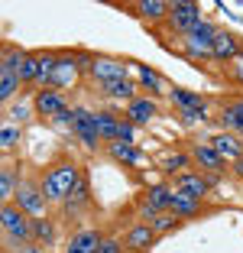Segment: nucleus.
Listing matches in <instances>:
<instances>
[{
	"label": "nucleus",
	"mask_w": 243,
	"mask_h": 253,
	"mask_svg": "<svg viewBox=\"0 0 243 253\" xmlns=\"http://www.w3.org/2000/svg\"><path fill=\"white\" fill-rule=\"evenodd\" d=\"M81 175H84V172L78 169L75 159H59V163H52L49 169L42 172V179H39L45 201H49V205H55V201H68V195L75 192V185L81 182Z\"/></svg>",
	"instance_id": "1"
},
{
	"label": "nucleus",
	"mask_w": 243,
	"mask_h": 253,
	"mask_svg": "<svg viewBox=\"0 0 243 253\" xmlns=\"http://www.w3.org/2000/svg\"><path fill=\"white\" fill-rule=\"evenodd\" d=\"M0 227H3L7 247L33 244V217L26 214L20 205H3V211H0Z\"/></svg>",
	"instance_id": "2"
},
{
	"label": "nucleus",
	"mask_w": 243,
	"mask_h": 253,
	"mask_svg": "<svg viewBox=\"0 0 243 253\" xmlns=\"http://www.w3.org/2000/svg\"><path fill=\"white\" fill-rule=\"evenodd\" d=\"M217 26L207 20H201L188 36H182V49L188 59H211V49H214V39H217Z\"/></svg>",
	"instance_id": "3"
},
{
	"label": "nucleus",
	"mask_w": 243,
	"mask_h": 253,
	"mask_svg": "<svg viewBox=\"0 0 243 253\" xmlns=\"http://www.w3.org/2000/svg\"><path fill=\"white\" fill-rule=\"evenodd\" d=\"M172 201H175V188H172L169 182H159V185L146 188V192L140 195V217L143 221H153L162 211H172Z\"/></svg>",
	"instance_id": "4"
},
{
	"label": "nucleus",
	"mask_w": 243,
	"mask_h": 253,
	"mask_svg": "<svg viewBox=\"0 0 243 253\" xmlns=\"http://www.w3.org/2000/svg\"><path fill=\"white\" fill-rule=\"evenodd\" d=\"M165 23H169L172 33L188 36V33L201 23V7L192 3V0H175V3H169V20H165Z\"/></svg>",
	"instance_id": "5"
},
{
	"label": "nucleus",
	"mask_w": 243,
	"mask_h": 253,
	"mask_svg": "<svg viewBox=\"0 0 243 253\" xmlns=\"http://www.w3.org/2000/svg\"><path fill=\"white\" fill-rule=\"evenodd\" d=\"M13 205H20L33 221H36V217H45V208H49V201H45V195H42V185H39V182H30V179L20 182Z\"/></svg>",
	"instance_id": "6"
},
{
	"label": "nucleus",
	"mask_w": 243,
	"mask_h": 253,
	"mask_svg": "<svg viewBox=\"0 0 243 253\" xmlns=\"http://www.w3.org/2000/svg\"><path fill=\"white\" fill-rule=\"evenodd\" d=\"M33 107H36V114L39 117H45V120H55L62 117V114H68L72 111V104L65 101V94L62 91H55V88H45V91H36V97H33Z\"/></svg>",
	"instance_id": "7"
},
{
	"label": "nucleus",
	"mask_w": 243,
	"mask_h": 253,
	"mask_svg": "<svg viewBox=\"0 0 243 253\" xmlns=\"http://www.w3.org/2000/svg\"><path fill=\"white\" fill-rule=\"evenodd\" d=\"M72 133L78 136L88 149L101 146V133H97V114L88 111V107H75V120H72Z\"/></svg>",
	"instance_id": "8"
},
{
	"label": "nucleus",
	"mask_w": 243,
	"mask_h": 253,
	"mask_svg": "<svg viewBox=\"0 0 243 253\" xmlns=\"http://www.w3.org/2000/svg\"><path fill=\"white\" fill-rule=\"evenodd\" d=\"M78 72H81V62L78 55H59L55 68H52V78H49V88L62 91V88H72L78 82Z\"/></svg>",
	"instance_id": "9"
},
{
	"label": "nucleus",
	"mask_w": 243,
	"mask_h": 253,
	"mask_svg": "<svg viewBox=\"0 0 243 253\" xmlns=\"http://www.w3.org/2000/svg\"><path fill=\"white\" fill-rule=\"evenodd\" d=\"M91 78H94L97 84H111V82H123L126 78V65L120 59H104V55H97L94 62H91Z\"/></svg>",
	"instance_id": "10"
},
{
	"label": "nucleus",
	"mask_w": 243,
	"mask_h": 253,
	"mask_svg": "<svg viewBox=\"0 0 243 253\" xmlns=\"http://www.w3.org/2000/svg\"><path fill=\"white\" fill-rule=\"evenodd\" d=\"M156 240H159V237H156L153 227H149L146 221H136L130 231L123 234V250H126V253H146L149 247L156 244Z\"/></svg>",
	"instance_id": "11"
},
{
	"label": "nucleus",
	"mask_w": 243,
	"mask_h": 253,
	"mask_svg": "<svg viewBox=\"0 0 243 253\" xmlns=\"http://www.w3.org/2000/svg\"><path fill=\"white\" fill-rule=\"evenodd\" d=\"M207 143L217 149V156H221L224 163H237V159H243V140L237 133H227V130H224V133L211 136Z\"/></svg>",
	"instance_id": "12"
},
{
	"label": "nucleus",
	"mask_w": 243,
	"mask_h": 253,
	"mask_svg": "<svg viewBox=\"0 0 243 253\" xmlns=\"http://www.w3.org/2000/svg\"><path fill=\"white\" fill-rule=\"evenodd\" d=\"M207 188H211V182H207V175H201V172H182V175H175V192H185L192 195V198H207Z\"/></svg>",
	"instance_id": "13"
},
{
	"label": "nucleus",
	"mask_w": 243,
	"mask_h": 253,
	"mask_svg": "<svg viewBox=\"0 0 243 253\" xmlns=\"http://www.w3.org/2000/svg\"><path fill=\"white\" fill-rule=\"evenodd\" d=\"M240 55H243L240 39H237L234 33H227V30L217 33V39H214V49H211V59H217V62H234V59H240Z\"/></svg>",
	"instance_id": "14"
},
{
	"label": "nucleus",
	"mask_w": 243,
	"mask_h": 253,
	"mask_svg": "<svg viewBox=\"0 0 243 253\" xmlns=\"http://www.w3.org/2000/svg\"><path fill=\"white\" fill-rule=\"evenodd\" d=\"M192 159L201 166V172H207V175H217V172L227 166L221 156H217V149H214L211 143H195L192 146Z\"/></svg>",
	"instance_id": "15"
},
{
	"label": "nucleus",
	"mask_w": 243,
	"mask_h": 253,
	"mask_svg": "<svg viewBox=\"0 0 243 253\" xmlns=\"http://www.w3.org/2000/svg\"><path fill=\"white\" fill-rule=\"evenodd\" d=\"M156 114H159V107H156L153 97H133L130 104H126V120L133 126H146Z\"/></svg>",
	"instance_id": "16"
},
{
	"label": "nucleus",
	"mask_w": 243,
	"mask_h": 253,
	"mask_svg": "<svg viewBox=\"0 0 243 253\" xmlns=\"http://www.w3.org/2000/svg\"><path fill=\"white\" fill-rule=\"evenodd\" d=\"M207 205L201 198H192V195H185V192H175V201H172V214H178L182 221H188V217H198L204 214Z\"/></svg>",
	"instance_id": "17"
},
{
	"label": "nucleus",
	"mask_w": 243,
	"mask_h": 253,
	"mask_svg": "<svg viewBox=\"0 0 243 253\" xmlns=\"http://www.w3.org/2000/svg\"><path fill=\"white\" fill-rule=\"evenodd\" d=\"M120 126H123V117H117L111 111H97V133H101L104 146L120 140Z\"/></svg>",
	"instance_id": "18"
},
{
	"label": "nucleus",
	"mask_w": 243,
	"mask_h": 253,
	"mask_svg": "<svg viewBox=\"0 0 243 253\" xmlns=\"http://www.w3.org/2000/svg\"><path fill=\"white\" fill-rule=\"evenodd\" d=\"M169 101L178 111H207V101L188 88H169Z\"/></svg>",
	"instance_id": "19"
},
{
	"label": "nucleus",
	"mask_w": 243,
	"mask_h": 253,
	"mask_svg": "<svg viewBox=\"0 0 243 253\" xmlns=\"http://www.w3.org/2000/svg\"><path fill=\"white\" fill-rule=\"evenodd\" d=\"M104 149L111 153V159H117V163H123V166H140L143 163V149L133 146V143L117 140V143H107Z\"/></svg>",
	"instance_id": "20"
},
{
	"label": "nucleus",
	"mask_w": 243,
	"mask_h": 253,
	"mask_svg": "<svg viewBox=\"0 0 243 253\" xmlns=\"http://www.w3.org/2000/svg\"><path fill=\"white\" fill-rule=\"evenodd\" d=\"M101 244V234L97 231H75L65 244V253H94Z\"/></svg>",
	"instance_id": "21"
},
{
	"label": "nucleus",
	"mask_w": 243,
	"mask_h": 253,
	"mask_svg": "<svg viewBox=\"0 0 243 253\" xmlns=\"http://www.w3.org/2000/svg\"><path fill=\"white\" fill-rule=\"evenodd\" d=\"M133 13H140V20H146V23H162V20H169V3L143 0V3H133Z\"/></svg>",
	"instance_id": "22"
},
{
	"label": "nucleus",
	"mask_w": 243,
	"mask_h": 253,
	"mask_svg": "<svg viewBox=\"0 0 243 253\" xmlns=\"http://www.w3.org/2000/svg\"><path fill=\"white\" fill-rule=\"evenodd\" d=\"M221 124H224L227 133L243 136V97H240V101H234V104H227L221 111Z\"/></svg>",
	"instance_id": "23"
},
{
	"label": "nucleus",
	"mask_w": 243,
	"mask_h": 253,
	"mask_svg": "<svg viewBox=\"0 0 243 253\" xmlns=\"http://www.w3.org/2000/svg\"><path fill=\"white\" fill-rule=\"evenodd\" d=\"M20 172L13 169V166H3V172H0V195H3V205H13L16 201V188H20Z\"/></svg>",
	"instance_id": "24"
},
{
	"label": "nucleus",
	"mask_w": 243,
	"mask_h": 253,
	"mask_svg": "<svg viewBox=\"0 0 243 253\" xmlns=\"http://www.w3.org/2000/svg\"><path fill=\"white\" fill-rule=\"evenodd\" d=\"M39 72H42V59H39V52H36V55L26 52V59H23V65H20V72H16V78H20L23 84H36Z\"/></svg>",
	"instance_id": "25"
},
{
	"label": "nucleus",
	"mask_w": 243,
	"mask_h": 253,
	"mask_svg": "<svg viewBox=\"0 0 243 253\" xmlns=\"http://www.w3.org/2000/svg\"><path fill=\"white\" fill-rule=\"evenodd\" d=\"M146 224L156 231V237H162V234L178 231V227H182V217H178V214H172V211H162V214H156L153 221H146Z\"/></svg>",
	"instance_id": "26"
},
{
	"label": "nucleus",
	"mask_w": 243,
	"mask_h": 253,
	"mask_svg": "<svg viewBox=\"0 0 243 253\" xmlns=\"http://www.w3.org/2000/svg\"><path fill=\"white\" fill-rule=\"evenodd\" d=\"M23 59H26V52L23 49H16V45H3V59H0V75H16L23 65Z\"/></svg>",
	"instance_id": "27"
},
{
	"label": "nucleus",
	"mask_w": 243,
	"mask_h": 253,
	"mask_svg": "<svg viewBox=\"0 0 243 253\" xmlns=\"http://www.w3.org/2000/svg\"><path fill=\"white\" fill-rule=\"evenodd\" d=\"M52 240H55V221H49V217H36V221H33V244L49 247Z\"/></svg>",
	"instance_id": "28"
},
{
	"label": "nucleus",
	"mask_w": 243,
	"mask_h": 253,
	"mask_svg": "<svg viewBox=\"0 0 243 253\" xmlns=\"http://www.w3.org/2000/svg\"><path fill=\"white\" fill-rule=\"evenodd\" d=\"M104 94L107 97H120V101H126L130 104L133 97L140 94V88L130 82V78H123V82H111V84H104Z\"/></svg>",
	"instance_id": "29"
},
{
	"label": "nucleus",
	"mask_w": 243,
	"mask_h": 253,
	"mask_svg": "<svg viewBox=\"0 0 243 253\" xmlns=\"http://www.w3.org/2000/svg\"><path fill=\"white\" fill-rule=\"evenodd\" d=\"M133 68H136V75H140L143 88H149V94H159L162 91V75L156 72V68H149V65H133Z\"/></svg>",
	"instance_id": "30"
},
{
	"label": "nucleus",
	"mask_w": 243,
	"mask_h": 253,
	"mask_svg": "<svg viewBox=\"0 0 243 253\" xmlns=\"http://www.w3.org/2000/svg\"><path fill=\"white\" fill-rule=\"evenodd\" d=\"M188 163H192V153H172V156H165V163H162V169L172 172V175H182V172H188Z\"/></svg>",
	"instance_id": "31"
},
{
	"label": "nucleus",
	"mask_w": 243,
	"mask_h": 253,
	"mask_svg": "<svg viewBox=\"0 0 243 253\" xmlns=\"http://www.w3.org/2000/svg\"><path fill=\"white\" fill-rule=\"evenodd\" d=\"M20 78H16V75H0V101H3V104H10V101H13L16 97V91H20Z\"/></svg>",
	"instance_id": "32"
},
{
	"label": "nucleus",
	"mask_w": 243,
	"mask_h": 253,
	"mask_svg": "<svg viewBox=\"0 0 243 253\" xmlns=\"http://www.w3.org/2000/svg\"><path fill=\"white\" fill-rule=\"evenodd\" d=\"M68 211H78V208H84V205H88V179H84V175H81V182L78 185H75V192L68 195Z\"/></svg>",
	"instance_id": "33"
},
{
	"label": "nucleus",
	"mask_w": 243,
	"mask_h": 253,
	"mask_svg": "<svg viewBox=\"0 0 243 253\" xmlns=\"http://www.w3.org/2000/svg\"><path fill=\"white\" fill-rule=\"evenodd\" d=\"M16 143H20V126H3V133H0V146H3V153H13Z\"/></svg>",
	"instance_id": "34"
},
{
	"label": "nucleus",
	"mask_w": 243,
	"mask_h": 253,
	"mask_svg": "<svg viewBox=\"0 0 243 253\" xmlns=\"http://www.w3.org/2000/svg\"><path fill=\"white\" fill-rule=\"evenodd\" d=\"M94 253H123V240L120 237H101Z\"/></svg>",
	"instance_id": "35"
},
{
	"label": "nucleus",
	"mask_w": 243,
	"mask_h": 253,
	"mask_svg": "<svg viewBox=\"0 0 243 253\" xmlns=\"http://www.w3.org/2000/svg\"><path fill=\"white\" fill-rule=\"evenodd\" d=\"M178 120H182L185 126L198 124V120H201V124H204V120H207V111H178Z\"/></svg>",
	"instance_id": "36"
},
{
	"label": "nucleus",
	"mask_w": 243,
	"mask_h": 253,
	"mask_svg": "<svg viewBox=\"0 0 243 253\" xmlns=\"http://www.w3.org/2000/svg\"><path fill=\"white\" fill-rule=\"evenodd\" d=\"M33 111H36V107H30V104H16V107H10L7 117H10V120H20V124H23V120H30Z\"/></svg>",
	"instance_id": "37"
},
{
	"label": "nucleus",
	"mask_w": 243,
	"mask_h": 253,
	"mask_svg": "<svg viewBox=\"0 0 243 253\" xmlns=\"http://www.w3.org/2000/svg\"><path fill=\"white\" fill-rule=\"evenodd\" d=\"M227 78H230V82H237V84H243V55H240V59H234V62H230V68H227Z\"/></svg>",
	"instance_id": "38"
},
{
	"label": "nucleus",
	"mask_w": 243,
	"mask_h": 253,
	"mask_svg": "<svg viewBox=\"0 0 243 253\" xmlns=\"http://www.w3.org/2000/svg\"><path fill=\"white\" fill-rule=\"evenodd\" d=\"M7 253H45V247H39V244H20V247H10Z\"/></svg>",
	"instance_id": "39"
},
{
	"label": "nucleus",
	"mask_w": 243,
	"mask_h": 253,
	"mask_svg": "<svg viewBox=\"0 0 243 253\" xmlns=\"http://www.w3.org/2000/svg\"><path fill=\"white\" fill-rule=\"evenodd\" d=\"M234 169H237V175H243V159H237V163H234Z\"/></svg>",
	"instance_id": "40"
}]
</instances>
